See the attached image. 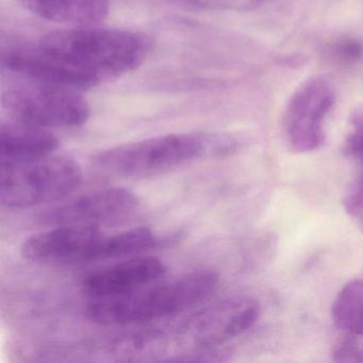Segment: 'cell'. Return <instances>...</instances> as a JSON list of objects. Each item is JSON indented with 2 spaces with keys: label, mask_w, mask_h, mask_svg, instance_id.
Listing matches in <instances>:
<instances>
[{
  "label": "cell",
  "mask_w": 363,
  "mask_h": 363,
  "mask_svg": "<svg viewBox=\"0 0 363 363\" xmlns=\"http://www.w3.org/2000/svg\"><path fill=\"white\" fill-rule=\"evenodd\" d=\"M26 48L40 78L82 92L139 69L152 41L137 31L90 25L50 31Z\"/></svg>",
  "instance_id": "1"
},
{
  "label": "cell",
  "mask_w": 363,
  "mask_h": 363,
  "mask_svg": "<svg viewBox=\"0 0 363 363\" xmlns=\"http://www.w3.org/2000/svg\"><path fill=\"white\" fill-rule=\"evenodd\" d=\"M238 138L220 133H172L123 144L93 155L97 169L118 176H146L169 171L203 157L237 152Z\"/></svg>",
  "instance_id": "2"
},
{
  "label": "cell",
  "mask_w": 363,
  "mask_h": 363,
  "mask_svg": "<svg viewBox=\"0 0 363 363\" xmlns=\"http://www.w3.org/2000/svg\"><path fill=\"white\" fill-rule=\"evenodd\" d=\"M220 277L199 269L154 286L118 296L92 298L86 307L89 320L104 326L135 324L175 315L206 301L218 289Z\"/></svg>",
  "instance_id": "3"
},
{
  "label": "cell",
  "mask_w": 363,
  "mask_h": 363,
  "mask_svg": "<svg viewBox=\"0 0 363 363\" xmlns=\"http://www.w3.org/2000/svg\"><path fill=\"white\" fill-rule=\"evenodd\" d=\"M82 176L79 163L67 157L0 162V203L8 209H23L58 201L79 186Z\"/></svg>",
  "instance_id": "4"
},
{
  "label": "cell",
  "mask_w": 363,
  "mask_h": 363,
  "mask_svg": "<svg viewBox=\"0 0 363 363\" xmlns=\"http://www.w3.org/2000/svg\"><path fill=\"white\" fill-rule=\"evenodd\" d=\"M4 91L3 108L18 122L42 128H72L88 122L90 106L80 91L18 77Z\"/></svg>",
  "instance_id": "5"
},
{
  "label": "cell",
  "mask_w": 363,
  "mask_h": 363,
  "mask_svg": "<svg viewBox=\"0 0 363 363\" xmlns=\"http://www.w3.org/2000/svg\"><path fill=\"white\" fill-rule=\"evenodd\" d=\"M259 315L260 305L256 299L229 297L194 312L167 331L173 350L216 347L247 331Z\"/></svg>",
  "instance_id": "6"
},
{
  "label": "cell",
  "mask_w": 363,
  "mask_h": 363,
  "mask_svg": "<svg viewBox=\"0 0 363 363\" xmlns=\"http://www.w3.org/2000/svg\"><path fill=\"white\" fill-rule=\"evenodd\" d=\"M335 104L333 84L324 77L306 80L286 104L282 127L289 150L306 154L325 141V121Z\"/></svg>",
  "instance_id": "7"
},
{
  "label": "cell",
  "mask_w": 363,
  "mask_h": 363,
  "mask_svg": "<svg viewBox=\"0 0 363 363\" xmlns=\"http://www.w3.org/2000/svg\"><path fill=\"white\" fill-rule=\"evenodd\" d=\"M140 207L135 192L124 188L105 189L78 197L42 216V220L52 225L114 224L127 220Z\"/></svg>",
  "instance_id": "8"
},
{
  "label": "cell",
  "mask_w": 363,
  "mask_h": 363,
  "mask_svg": "<svg viewBox=\"0 0 363 363\" xmlns=\"http://www.w3.org/2000/svg\"><path fill=\"white\" fill-rule=\"evenodd\" d=\"M101 235L99 226L94 225H56L25 240L21 254L33 262H84Z\"/></svg>",
  "instance_id": "9"
},
{
  "label": "cell",
  "mask_w": 363,
  "mask_h": 363,
  "mask_svg": "<svg viewBox=\"0 0 363 363\" xmlns=\"http://www.w3.org/2000/svg\"><path fill=\"white\" fill-rule=\"evenodd\" d=\"M167 272L161 259L137 257L88 274L82 280V289L92 298L118 296L155 284Z\"/></svg>",
  "instance_id": "10"
},
{
  "label": "cell",
  "mask_w": 363,
  "mask_h": 363,
  "mask_svg": "<svg viewBox=\"0 0 363 363\" xmlns=\"http://www.w3.org/2000/svg\"><path fill=\"white\" fill-rule=\"evenodd\" d=\"M59 140L48 129L12 120L0 127V162H25L50 156Z\"/></svg>",
  "instance_id": "11"
},
{
  "label": "cell",
  "mask_w": 363,
  "mask_h": 363,
  "mask_svg": "<svg viewBox=\"0 0 363 363\" xmlns=\"http://www.w3.org/2000/svg\"><path fill=\"white\" fill-rule=\"evenodd\" d=\"M172 350L169 331L152 328L112 339L99 348V354L118 362H161L167 361Z\"/></svg>",
  "instance_id": "12"
},
{
  "label": "cell",
  "mask_w": 363,
  "mask_h": 363,
  "mask_svg": "<svg viewBox=\"0 0 363 363\" xmlns=\"http://www.w3.org/2000/svg\"><path fill=\"white\" fill-rule=\"evenodd\" d=\"M33 16L69 26H90L103 22L110 11V0H20Z\"/></svg>",
  "instance_id": "13"
},
{
  "label": "cell",
  "mask_w": 363,
  "mask_h": 363,
  "mask_svg": "<svg viewBox=\"0 0 363 363\" xmlns=\"http://www.w3.org/2000/svg\"><path fill=\"white\" fill-rule=\"evenodd\" d=\"M160 244L154 231L147 227L130 229L111 235H101L89 250L84 262L121 258L147 252Z\"/></svg>",
  "instance_id": "14"
},
{
  "label": "cell",
  "mask_w": 363,
  "mask_h": 363,
  "mask_svg": "<svg viewBox=\"0 0 363 363\" xmlns=\"http://www.w3.org/2000/svg\"><path fill=\"white\" fill-rule=\"evenodd\" d=\"M331 320L346 335H363V280H350L340 290L331 306Z\"/></svg>",
  "instance_id": "15"
},
{
  "label": "cell",
  "mask_w": 363,
  "mask_h": 363,
  "mask_svg": "<svg viewBox=\"0 0 363 363\" xmlns=\"http://www.w3.org/2000/svg\"><path fill=\"white\" fill-rule=\"evenodd\" d=\"M172 3L189 9L203 11H254L269 0H171Z\"/></svg>",
  "instance_id": "16"
},
{
  "label": "cell",
  "mask_w": 363,
  "mask_h": 363,
  "mask_svg": "<svg viewBox=\"0 0 363 363\" xmlns=\"http://www.w3.org/2000/svg\"><path fill=\"white\" fill-rule=\"evenodd\" d=\"M328 57L340 67H352L363 59V44L356 38L343 35L330 43Z\"/></svg>",
  "instance_id": "17"
},
{
  "label": "cell",
  "mask_w": 363,
  "mask_h": 363,
  "mask_svg": "<svg viewBox=\"0 0 363 363\" xmlns=\"http://www.w3.org/2000/svg\"><path fill=\"white\" fill-rule=\"evenodd\" d=\"M350 130L344 143V155L356 161L363 173V109L350 116Z\"/></svg>",
  "instance_id": "18"
},
{
  "label": "cell",
  "mask_w": 363,
  "mask_h": 363,
  "mask_svg": "<svg viewBox=\"0 0 363 363\" xmlns=\"http://www.w3.org/2000/svg\"><path fill=\"white\" fill-rule=\"evenodd\" d=\"M344 209L352 218H363V173L350 184L343 199Z\"/></svg>",
  "instance_id": "19"
},
{
  "label": "cell",
  "mask_w": 363,
  "mask_h": 363,
  "mask_svg": "<svg viewBox=\"0 0 363 363\" xmlns=\"http://www.w3.org/2000/svg\"><path fill=\"white\" fill-rule=\"evenodd\" d=\"M333 359L335 362H362L363 352L354 337L347 335L333 347Z\"/></svg>",
  "instance_id": "20"
},
{
  "label": "cell",
  "mask_w": 363,
  "mask_h": 363,
  "mask_svg": "<svg viewBox=\"0 0 363 363\" xmlns=\"http://www.w3.org/2000/svg\"><path fill=\"white\" fill-rule=\"evenodd\" d=\"M361 227H362V233H363V218L361 220Z\"/></svg>",
  "instance_id": "21"
}]
</instances>
